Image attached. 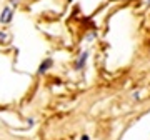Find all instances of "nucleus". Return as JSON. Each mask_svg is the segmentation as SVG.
I'll return each instance as SVG.
<instances>
[{"instance_id": "f257e3e1", "label": "nucleus", "mask_w": 150, "mask_h": 140, "mask_svg": "<svg viewBox=\"0 0 150 140\" xmlns=\"http://www.w3.org/2000/svg\"><path fill=\"white\" fill-rule=\"evenodd\" d=\"M88 55H90V52H88V50H83V52H80V54H79V57L75 59L74 69L77 70V72H82V70L85 69L87 62H88Z\"/></svg>"}, {"instance_id": "f03ea898", "label": "nucleus", "mask_w": 150, "mask_h": 140, "mask_svg": "<svg viewBox=\"0 0 150 140\" xmlns=\"http://www.w3.org/2000/svg\"><path fill=\"white\" fill-rule=\"evenodd\" d=\"M12 17H13V10L10 7H4V10L0 13V23H10Z\"/></svg>"}, {"instance_id": "7ed1b4c3", "label": "nucleus", "mask_w": 150, "mask_h": 140, "mask_svg": "<svg viewBox=\"0 0 150 140\" xmlns=\"http://www.w3.org/2000/svg\"><path fill=\"white\" fill-rule=\"evenodd\" d=\"M52 65H54V60L50 59V57L45 59L42 64H40V67H38V74H45V72H48V70L52 69Z\"/></svg>"}, {"instance_id": "20e7f679", "label": "nucleus", "mask_w": 150, "mask_h": 140, "mask_svg": "<svg viewBox=\"0 0 150 140\" xmlns=\"http://www.w3.org/2000/svg\"><path fill=\"white\" fill-rule=\"evenodd\" d=\"M132 98H134V100H140V90L132 92Z\"/></svg>"}, {"instance_id": "39448f33", "label": "nucleus", "mask_w": 150, "mask_h": 140, "mask_svg": "<svg viewBox=\"0 0 150 140\" xmlns=\"http://www.w3.org/2000/svg\"><path fill=\"white\" fill-rule=\"evenodd\" d=\"M80 140H90V135H87V134H83L80 137Z\"/></svg>"}, {"instance_id": "423d86ee", "label": "nucleus", "mask_w": 150, "mask_h": 140, "mask_svg": "<svg viewBox=\"0 0 150 140\" xmlns=\"http://www.w3.org/2000/svg\"><path fill=\"white\" fill-rule=\"evenodd\" d=\"M67 2H69V4H72V2H74V0H67Z\"/></svg>"}]
</instances>
